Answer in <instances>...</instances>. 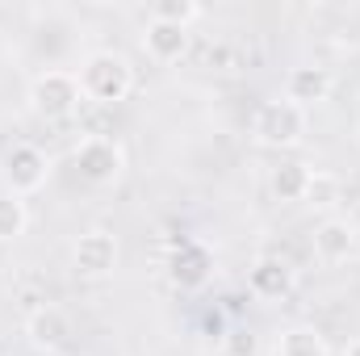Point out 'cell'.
Instances as JSON below:
<instances>
[{
    "mask_svg": "<svg viewBox=\"0 0 360 356\" xmlns=\"http://www.w3.org/2000/svg\"><path fill=\"white\" fill-rule=\"evenodd\" d=\"M30 227V210L17 193H0V243H17Z\"/></svg>",
    "mask_w": 360,
    "mask_h": 356,
    "instance_id": "15",
    "label": "cell"
},
{
    "mask_svg": "<svg viewBox=\"0 0 360 356\" xmlns=\"http://www.w3.org/2000/svg\"><path fill=\"white\" fill-rule=\"evenodd\" d=\"M143 51L155 59V63H180L188 55V30L168 25V21H147L143 30Z\"/></svg>",
    "mask_w": 360,
    "mask_h": 356,
    "instance_id": "11",
    "label": "cell"
},
{
    "mask_svg": "<svg viewBox=\"0 0 360 356\" xmlns=\"http://www.w3.org/2000/svg\"><path fill=\"white\" fill-rule=\"evenodd\" d=\"M46 177H51V155L42 147H34V143H17L4 155V184H8V193L30 197V193H38L46 184Z\"/></svg>",
    "mask_w": 360,
    "mask_h": 356,
    "instance_id": "5",
    "label": "cell"
},
{
    "mask_svg": "<svg viewBox=\"0 0 360 356\" xmlns=\"http://www.w3.org/2000/svg\"><path fill=\"white\" fill-rule=\"evenodd\" d=\"M335 197H340V180H335V177H319V172H314V180H310V193H306V201H310V205H323V210H327V205H335Z\"/></svg>",
    "mask_w": 360,
    "mask_h": 356,
    "instance_id": "18",
    "label": "cell"
},
{
    "mask_svg": "<svg viewBox=\"0 0 360 356\" xmlns=\"http://www.w3.org/2000/svg\"><path fill=\"white\" fill-rule=\"evenodd\" d=\"M331 89H335V76H331V68H319V63L293 68V72H289V80H285V96H289L293 105H302V109H310V105L327 101Z\"/></svg>",
    "mask_w": 360,
    "mask_h": 356,
    "instance_id": "10",
    "label": "cell"
},
{
    "mask_svg": "<svg viewBox=\"0 0 360 356\" xmlns=\"http://www.w3.org/2000/svg\"><path fill=\"white\" fill-rule=\"evenodd\" d=\"M25 336H30V344H34L38 352H59V348L72 340V319H68L63 306H51V302H46V306L30 310Z\"/></svg>",
    "mask_w": 360,
    "mask_h": 356,
    "instance_id": "8",
    "label": "cell"
},
{
    "mask_svg": "<svg viewBox=\"0 0 360 356\" xmlns=\"http://www.w3.org/2000/svg\"><path fill=\"white\" fill-rule=\"evenodd\" d=\"M256 352H260V340L248 327H231L222 336V356H256Z\"/></svg>",
    "mask_w": 360,
    "mask_h": 356,
    "instance_id": "17",
    "label": "cell"
},
{
    "mask_svg": "<svg viewBox=\"0 0 360 356\" xmlns=\"http://www.w3.org/2000/svg\"><path fill=\"white\" fill-rule=\"evenodd\" d=\"M210 268H214V256L205 243H193V239H180L168 256V281L176 289H201L210 281Z\"/></svg>",
    "mask_w": 360,
    "mask_h": 356,
    "instance_id": "7",
    "label": "cell"
},
{
    "mask_svg": "<svg viewBox=\"0 0 360 356\" xmlns=\"http://www.w3.org/2000/svg\"><path fill=\"white\" fill-rule=\"evenodd\" d=\"M80 101H84L80 76L63 72V68H51V72L34 76V84H30V109L42 122H68V117H76Z\"/></svg>",
    "mask_w": 360,
    "mask_h": 356,
    "instance_id": "2",
    "label": "cell"
},
{
    "mask_svg": "<svg viewBox=\"0 0 360 356\" xmlns=\"http://www.w3.org/2000/svg\"><path fill=\"white\" fill-rule=\"evenodd\" d=\"M310 180H314V168H310V164H302V160H281L269 172V189H272L276 201H306Z\"/></svg>",
    "mask_w": 360,
    "mask_h": 356,
    "instance_id": "13",
    "label": "cell"
},
{
    "mask_svg": "<svg viewBox=\"0 0 360 356\" xmlns=\"http://www.w3.org/2000/svg\"><path fill=\"white\" fill-rule=\"evenodd\" d=\"M348 227L356 231V239H360V197L352 201V210H348Z\"/></svg>",
    "mask_w": 360,
    "mask_h": 356,
    "instance_id": "19",
    "label": "cell"
},
{
    "mask_svg": "<svg viewBox=\"0 0 360 356\" xmlns=\"http://www.w3.org/2000/svg\"><path fill=\"white\" fill-rule=\"evenodd\" d=\"M252 134L260 147H297L306 139V109L293 105L289 96H276V101H264L256 109V122H252Z\"/></svg>",
    "mask_w": 360,
    "mask_h": 356,
    "instance_id": "3",
    "label": "cell"
},
{
    "mask_svg": "<svg viewBox=\"0 0 360 356\" xmlns=\"http://www.w3.org/2000/svg\"><path fill=\"white\" fill-rule=\"evenodd\" d=\"M197 17H201L197 0H155V8H151V21H168V25H180V30H188Z\"/></svg>",
    "mask_w": 360,
    "mask_h": 356,
    "instance_id": "16",
    "label": "cell"
},
{
    "mask_svg": "<svg viewBox=\"0 0 360 356\" xmlns=\"http://www.w3.org/2000/svg\"><path fill=\"white\" fill-rule=\"evenodd\" d=\"M72 164H76V172H80L84 184L105 189V184H117V177L126 172V151L113 139H105V134H89L72 151Z\"/></svg>",
    "mask_w": 360,
    "mask_h": 356,
    "instance_id": "4",
    "label": "cell"
},
{
    "mask_svg": "<svg viewBox=\"0 0 360 356\" xmlns=\"http://www.w3.org/2000/svg\"><path fill=\"white\" fill-rule=\"evenodd\" d=\"M356 231L348 227V218H323L314 231V256L323 265H344L356 256Z\"/></svg>",
    "mask_w": 360,
    "mask_h": 356,
    "instance_id": "9",
    "label": "cell"
},
{
    "mask_svg": "<svg viewBox=\"0 0 360 356\" xmlns=\"http://www.w3.org/2000/svg\"><path fill=\"white\" fill-rule=\"evenodd\" d=\"M276 356H331V348L319 327H289V331H281Z\"/></svg>",
    "mask_w": 360,
    "mask_h": 356,
    "instance_id": "14",
    "label": "cell"
},
{
    "mask_svg": "<svg viewBox=\"0 0 360 356\" xmlns=\"http://www.w3.org/2000/svg\"><path fill=\"white\" fill-rule=\"evenodd\" d=\"M117 256L122 252H117V239L109 231H84L72 248V268L84 281H105V276H113Z\"/></svg>",
    "mask_w": 360,
    "mask_h": 356,
    "instance_id": "6",
    "label": "cell"
},
{
    "mask_svg": "<svg viewBox=\"0 0 360 356\" xmlns=\"http://www.w3.org/2000/svg\"><path fill=\"white\" fill-rule=\"evenodd\" d=\"M248 285L260 298H285L293 289V268H289V260H281V256H260L256 265L248 268Z\"/></svg>",
    "mask_w": 360,
    "mask_h": 356,
    "instance_id": "12",
    "label": "cell"
},
{
    "mask_svg": "<svg viewBox=\"0 0 360 356\" xmlns=\"http://www.w3.org/2000/svg\"><path fill=\"white\" fill-rule=\"evenodd\" d=\"M344 356H360V336L352 340V344H348V352H344Z\"/></svg>",
    "mask_w": 360,
    "mask_h": 356,
    "instance_id": "20",
    "label": "cell"
},
{
    "mask_svg": "<svg viewBox=\"0 0 360 356\" xmlns=\"http://www.w3.org/2000/svg\"><path fill=\"white\" fill-rule=\"evenodd\" d=\"M80 89L96 105H117L134 92V68L117 51H92L80 63Z\"/></svg>",
    "mask_w": 360,
    "mask_h": 356,
    "instance_id": "1",
    "label": "cell"
}]
</instances>
